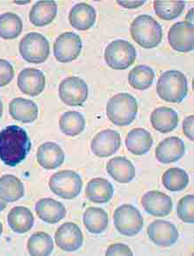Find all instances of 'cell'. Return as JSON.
Wrapping results in <instances>:
<instances>
[{
    "label": "cell",
    "instance_id": "obj_1",
    "mask_svg": "<svg viewBox=\"0 0 194 256\" xmlns=\"http://www.w3.org/2000/svg\"><path fill=\"white\" fill-rule=\"evenodd\" d=\"M31 146L28 134L18 126H8L0 131V160L6 165L15 167L22 164Z\"/></svg>",
    "mask_w": 194,
    "mask_h": 256
},
{
    "label": "cell",
    "instance_id": "obj_2",
    "mask_svg": "<svg viewBox=\"0 0 194 256\" xmlns=\"http://www.w3.org/2000/svg\"><path fill=\"white\" fill-rule=\"evenodd\" d=\"M130 34L144 48H154L162 42V26L150 15H140L134 18L130 26Z\"/></svg>",
    "mask_w": 194,
    "mask_h": 256
},
{
    "label": "cell",
    "instance_id": "obj_3",
    "mask_svg": "<svg viewBox=\"0 0 194 256\" xmlns=\"http://www.w3.org/2000/svg\"><path fill=\"white\" fill-rule=\"evenodd\" d=\"M156 92L160 98L170 103H181L188 92L186 76L180 70H167L159 76Z\"/></svg>",
    "mask_w": 194,
    "mask_h": 256
},
{
    "label": "cell",
    "instance_id": "obj_4",
    "mask_svg": "<svg viewBox=\"0 0 194 256\" xmlns=\"http://www.w3.org/2000/svg\"><path fill=\"white\" fill-rule=\"evenodd\" d=\"M137 112L136 100L128 93H118L108 100L106 115L109 120L118 126L131 124L136 120Z\"/></svg>",
    "mask_w": 194,
    "mask_h": 256
},
{
    "label": "cell",
    "instance_id": "obj_5",
    "mask_svg": "<svg viewBox=\"0 0 194 256\" xmlns=\"http://www.w3.org/2000/svg\"><path fill=\"white\" fill-rule=\"evenodd\" d=\"M48 185L54 195L64 200H74L82 190L83 181L75 171L65 170L52 174Z\"/></svg>",
    "mask_w": 194,
    "mask_h": 256
},
{
    "label": "cell",
    "instance_id": "obj_6",
    "mask_svg": "<svg viewBox=\"0 0 194 256\" xmlns=\"http://www.w3.org/2000/svg\"><path fill=\"white\" fill-rule=\"evenodd\" d=\"M18 50L22 58L28 64H42L50 54L48 40L39 32L26 34L20 42Z\"/></svg>",
    "mask_w": 194,
    "mask_h": 256
},
{
    "label": "cell",
    "instance_id": "obj_7",
    "mask_svg": "<svg viewBox=\"0 0 194 256\" xmlns=\"http://www.w3.org/2000/svg\"><path fill=\"white\" fill-rule=\"evenodd\" d=\"M104 58L108 66L115 70H124L133 65L136 51L131 43L125 40H116L108 44Z\"/></svg>",
    "mask_w": 194,
    "mask_h": 256
},
{
    "label": "cell",
    "instance_id": "obj_8",
    "mask_svg": "<svg viewBox=\"0 0 194 256\" xmlns=\"http://www.w3.org/2000/svg\"><path fill=\"white\" fill-rule=\"evenodd\" d=\"M114 223L117 231L132 237L138 234L144 228V218L140 212L131 204H122L114 210Z\"/></svg>",
    "mask_w": 194,
    "mask_h": 256
},
{
    "label": "cell",
    "instance_id": "obj_9",
    "mask_svg": "<svg viewBox=\"0 0 194 256\" xmlns=\"http://www.w3.org/2000/svg\"><path fill=\"white\" fill-rule=\"evenodd\" d=\"M59 96L62 101L70 106H81L88 98V86L80 78L68 76L59 84Z\"/></svg>",
    "mask_w": 194,
    "mask_h": 256
},
{
    "label": "cell",
    "instance_id": "obj_10",
    "mask_svg": "<svg viewBox=\"0 0 194 256\" xmlns=\"http://www.w3.org/2000/svg\"><path fill=\"white\" fill-rule=\"evenodd\" d=\"M82 40L73 32H66L58 36L54 44V56L59 62L68 64L80 56Z\"/></svg>",
    "mask_w": 194,
    "mask_h": 256
},
{
    "label": "cell",
    "instance_id": "obj_11",
    "mask_svg": "<svg viewBox=\"0 0 194 256\" xmlns=\"http://www.w3.org/2000/svg\"><path fill=\"white\" fill-rule=\"evenodd\" d=\"M168 42L173 50L180 53H188L194 50V26L186 22H176L172 26L168 34Z\"/></svg>",
    "mask_w": 194,
    "mask_h": 256
},
{
    "label": "cell",
    "instance_id": "obj_12",
    "mask_svg": "<svg viewBox=\"0 0 194 256\" xmlns=\"http://www.w3.org/2000/svg\"><path fill=\"white\" fill-rule=\"evenodd\" d=\"M54 240L62 251L75 252L83 246V232L78 224L67 222L58 228L54 234Z\"/></svg>",
    "mask_w": 194,
    "mask_h": 256
},
{
    "label": "cell",
    "instance_id": "obj_13",
    "mask_svg": "<svg viewBox=\"0 0 194 256\" xmlns=\"http://www.w3.org/2000/svg\"><path fill=\"white\" fill-rule=\"evenodd\" d=\"M120 144L119 132L112 129H106L95 136L90 143V150L94 156L104 158L116 153L120 150Z\"/></svg>",
    "mask_w": 194,
    "mask_h": 256
},
{
    "label": "cell",
    "instance_id": "obj_14",
    "mask_svg": "<svg viewBox=\"0 0 194 256\" xmlns=\"http://www.w3.org/2000/svg\"><path fill=\"white\" fill-rule=\"evenodd\" d=\"M147 232L151 242L162 248H169L174 245L178 238V232L176 226L169 221L162 220L153 221L148 226Z\"/></svg>",
    "mask_w": 194,
    "mask_h": 256
},
{
    "label": "cell",
    "instance_id": "obj_15",
    "mask_svg": "<svg viewBox=\"0 0 194 256\" xmlns=\"http://www.w3.org/2000/svg\"><path fill=\"white\" fill-rule=\"evenodd\" d=\"M17 84L20 90L26 95L39 96L45 89L46 79L40 70L34 68H24L18 74Z\"/></svg>",
    "mask_w": 194,
    "mask_h": 256
},
{
    "label": "cell",
    "instance_id": "obj_16",
    "mask_svg": "<svg viewBox=\"0 0 194 256\" xmlns=\"http://www.w3.org/2000/svg\"><path fill=\"white\" fill-rule=\"evenodd\" d=\"M142 206L148 214L154 217H166L172 210V200L166 193L151 190L142 198Z\"/></svg>",
    "mask_w": 194,
    "mask_h": 256
},
{
    "label": "cell",
    "instance_id": "obj_17",
    "mask_svg": "<svg viewBox=\"0 0 194 256\" xmlns=\"http://www.w3.org/2000/svg\"><path fill=\"white\" fill-rule=\"evenodd\" d=\"M37 162L42 168L53 170L60 167L64 162V153L56 143L48 142L42 144L36 153Z\"/></svg>",
    "mask_w": 194,
    "mask_h": 256
},
{
    "label": "cell",
    "instance_id": "obj_18",
    "mask_svg": "<svg viewBox=\"0 0 194 256\" xmlns=\"http://www.w3.org/2000/svg\"><path fill=\"white\" fill-rule=\"evenodd\" d=\"M186 146L178 137L164 140L156 150V157L161 164H169L180 160L184 154Z\"/></svg>",
    "mask_w": 194,
    "mask_h": 256
},
{
    "label": "cell",
    "instance_id": "obj_19",
    "mask_svg": "<svg viewBox=\"0 0 194 256\" xmlns=\"http://www.w3.org/2000/svg\"><path fill=\"white\" fill-rule=\"evenodd\" d=\"M96 10L86 3L75 4L68 14V22L70 25L80 31H86L90 29L96 22Z\"/></svg>",
    "mask_w": 194,
    "mask_h": 256
},
{
    "label": "cell",
    "instance_id": "obj_20",
    "mask_svg": "<svg viewBox=\"0 0 194 256\" xmlns=\"http://www.w3.org/2000/svg\"><path fill=\"white\" fill-rule=\"evenodd\" d=\"M36 212L42 220L48 224H56L66 216L62 204L53 198H42L36 204Z\"/></svg>",
    "mask_w": 194,
    "mask_h": 256
},
{
    "label": "cell",
    "instance_id": "obj_21",
    "mask_svg": "<svg viewBox=\"0 0 194 256\" xmlns=\"http://www.w3.org/2000/svg\"><path fill=\"white\" fill-rule=\"evenodd\" d=\"M9 114L14 120L28 124L37 120L39 110L32 100L16 98L9 104Z\"/></svg>",
    "mask_w": 194,
    "mask_h": 256
},
{
    "label": "cell",
    "instance_id": "obj_22",
    "mask_svg": "<svg viewBox=\"0 0 194 256\" xmlns=\"http://www.w3.org/2000/svg\"><path fill=\"white\" fill-rule=\"evenodd\" d=\"M106 170L108 174L120 184H128L136 178L134 166L126 157L112 158L108 162Z\"/></svg>",
    "mask_w": 194,
    "mask_h": 256
},
{
    "label": "cell",
    "instance_id": "obj_23",
    "mask_svg": "<svg viewBox=\"0 0 194 256\" xmlns=\"http://www.w3.org/2000/svg\"><path fill=\"white\" fill-rule=\"evenodd\" d=\"M152 145L153 138L150 132L144 128H134L126 136V150L137 156L147 154Z\"/></svg>",
    "mask_w": 194,
    "mask_h": 256
},
{
    "label": "cell",
    "instance_id": "obj_24",
    "mask_svg": "<svg viewBox=\"0 0 194 256\" xmlns=\"http://www.w3.org/2000/svg\"><path fill=\"white\" fill-rule=\"evenodd\" d=\"M58 14V4L54 1H38L29 12V20L32 25L42 28L50 24Z\"/></svg>",
    "mask_w": 194,
    "mask_h": 256
},
{
    "label": "cell",
    "instance_id": "obj_25",
    "mask_svg": "<svg viewBox=\"0 0 194 256\" xmlns=\"http://www.w3.org/2000/svg\"><path fill=\"white\" fill-rule=\"evenodd\" d=\"M150 123L158 132L168 134L178 126V116L172 108L158 107L151 112Z\"/></svg>",
    "mask_w": 194,
    "mask_h": 256
},
{
    "label": "cell",
    "instance_id": "obj_26",
    "mask_svg": "<svg viewBox=\"0 0 194 256\" xmlns=\"http://www.w3.org/2000/svg\"><path fill=\"white\" fill-rule=\"evenodd\" d=\"M86 196L92 203H108L114 196V187L104 178H94L87 184Z\"/></svg>",
    "mask_w": 194,
    "mask_h": 256
},
{
    "label": "cell",
    "instance_id": "obj_27",
    "mask_svg": "<svg viewBox=\"0 0 194 256\" xmlns=\"http://www.w3.org/2000/svg\"><path fill=\"white\" fill-rule=\"evenodd\" d=\"M8 223L12 231L23 234L32 229L34 218L28 208L15 206L8 214Z\"/></svg>",
    "mask_w": 194,
    "mask_h": 256
},
{
    "label": "cell",
    "instance_id": "obj_28",
    "mask_svg": "<svg viewBox=\"0 0 194 256\" xmlns=\"http://www.w3.org/2000/svg\"><path fill=\"white\" fill-rule=\"evenodd\" d=\"M24 185L17 176L4 174L0 178V198L4 202H17L24 196Z\"/></svg>",
    "mask_w": 194,
    "mask_h": 256
},
{
    "label": "cell",
    "instance_id": "obj_29",
    "mask_svg": "<svg viewBox=\"0 0 194 256\" xmlns=\"http://www.w3.org/2000/svg\"><path fill=\"white\" fill-rule=\"evenodd\" d=\"M59 128L65 136L76 137L84 132L86 128V120L83 114L78 112L68 110L60 117Z\"/></svg>",
    "mask_w": 194,
    "mask_h": 256
},
{
    "label": "cell",
    "instance_id": "obj_30",
    "mask_svg": "<svg viewBox=\"0 0 194 256\" xmlns=\"http://www.w3.org/2000/svg\"><path fill=\"white\" fill-rule=\"evenodd\" d=\"M83 220L87 230L94 234H102L109 223L108 214L98 207L87 208L84 214Z\"/></svg>",
    "mask_w": 194,
    "mask_h": 256
},
{
    "label": "cell",
    "instance_id": "obj_31",
    "mask_svg": "<svg viewBox=\"0 0 194 256\" xmlns=\"http://www.w3.org/2000/svg\"><path fill=\"white\" fill-rule=\"evenodd\" d=\"M54 243L50 235L44 232H37L31 235L28 242V251L32 256H50Z\"/></svg>",
    "mask_w": 194,
    "mask_h": 256
},
{
    "label": "cell",
    "instance_id": "obj_32",
    "mask_svg": "<svg viewBox=\"0 0 194 256\" xmlns=\"http://www.w3.org/2000/svg\"><path fill=\"white\" fill-rule=\"evenodd\" d=\"M154 72L147 65H137L128 74V82L134 89L147 90L154 82Z\"/></svg>",
    "mask_w": 194,
    "mask_h": 256
},
{
    "label": "cell",
    "instance_id": "obj_33",
    "mask_svg": "<svg viewBox=\"0 0 194 256\" xmlns=\"http://www.w3.org/2000/svg\"><path fill=\"white\" fill-rule=\"evenodd\" d=\"M23 23L18 15L6 12L0 15V37L4 40L17 38L22 34Z\"/></svg>",
    "mask_w": 194,
    "mask_h": 256
},
{
    "label": "cell",
    "instance_id": "obj_34",
    "mask_svg": "<svg viewBox=\"0 0 194 256\" xmlns=\"http://www.w3.org/2000/svg\"><path fill=\"white\" fill-rule=\"evenodd\" d=\"M162 182L164 188L170 192H181L189 184V176L180 168H172L164 173Z\"/></svg>",
    "mask_w": 194,
    "mask_h": 256
},
{
    "label": "cell",
    "instance_id": "obj_35",
    "mask_svg": "<svg viewBox=\"0 0 194 256\" xmlns=\"http://www.w3.org/2000/svg\"><path fill=\"white\" fill-rule=\"evenodd\" d=\"M186 3L184 1H154V10L156 16L164 20H172L182 14Z\"/></svg>",
    "mask_w": 194,
    "mask_h": 256
},
{
    "label": "cell",
    "instance_id": "obj_36",
    "mask_svg": "<svg viewBox=\"0 0 194 256\" xmlns=\"http://www.w3.org/2000/svg\"><path fill=\"white\" fill-rule=\"evenodd\" d=\"M194 196L187 195L178 201L176 206V214L180 220L186 224L194 223Z\"/></svg>",
    "mask_w": 194,
    "mask_h": 256
},
{
    "label": "cell",
    "instance_id": "obj_37",
    "mask_svg": "<svg viewBox=\"0 0 194 256\" xmlns=\"http://www.w3.org/2000/svg\"><path fill=\"white\" fill-rule=\"evenodd\" d=\"M14 76V70L9 62L0 59V87L8 86Z\"/></svg>",
    "mask_w": 194,
    "mask_h": 256
},
{
    "label": "cell",
    "instance_id": "obj_38",
    "mask_svg": "<svg viewBox=\"0 0 194 256\" xmlns=\"http://www.w3.org/2000/svg\"><path fill=\"white\" fill-rule=\"evenodd\" d=\"M106 256H134V254L128 246L122 244V243H115V244L108 246V250L106 252Z\"/></svg>",
    "mask_w": 194,
    "mask_h": 256
},
{
    "label": "cell",
    "instance_id": "obj_39",
    "mask_svg": "<svg viewBox=\"0 0 194 256\" xmlns=\"http://www.w3.org/2000/svg\"><path fill=\"white\" fill-rule=\"evenodd\" d=\"M194 116L190 115L186 118L183 121V132L188 139L194 140Z\"/></svg>",
    "mask_w": 194,
    "mask_h": 256
},
{
    "label": "cell",
    "instance_id": "obj_40",
    "mask_svg": "<svg viewBox=\"0 0 194 256\" xmlns=\"http://www.w3.org/2000/svg\"><path fill=\"white\" fill-rule=\"evenodd\" d=\"M117 2L120 6L126 9H136L145 3V1H122V0H119Z\"/></svg>",
    "mask_w": 194,
    "mask_h": 256
},
{
    "label": "cell",
    "instance_id": "obj_41",
    "mask_svg": "<svg viewBox=\"0 0 194 256\" xmlns=\"http://www.w3.org/2000/svg\"><path fill=\"white\" fill-rule=\"evenodd\" d=\"M186 20L188 23L194 24V9H190V11L187 14Z\"/></svg>",
    "mask_w": 194,
    "mask_h": 256
},
{
    "label": "cell",
    "instance_id": "obj_42",
    "mask_svg": "<svg viewBox=\"0 0 194 256\" xmlns=\"http://www.w3.org/2000/svg\"><path fill=\"white\" fill-rule=\"evenodd\" d=\"M6 208V202H4V200L0 198V212L4 210Z\"/></svg>",
    "mask_w": 194,
    "mask_h": 256
},
{
    "label": "cell",
    "instance_id": "obj_43",
    "mask_svg": "<svg viewBox=\"0 0 194 256\" xmlns=\"http://www.w3.org/2000/svg\"><path fill=\"white\" fill-rule=\"evenodd\" d=\"M2 114H3V104H2V101L0 100V118L2 117Z\"/></svg>",
    "mask_w": 194,
    "mask_h": 256
},
{
    "label": "cell",
    "instance_id": "obj_44",
    "mask_svg": "<svg viewBox=\"0 0 194 256\" xmlns=\"http://www.w3.org/2000/svg\"><path fill=\"white\" fill-rule=\"evenodd\" d=\"M2 232H3V224L0 222V236L2 234Z\"/></svg>",
    "mask_w": 194,
    "mask_h": 256
}]
</instances>
